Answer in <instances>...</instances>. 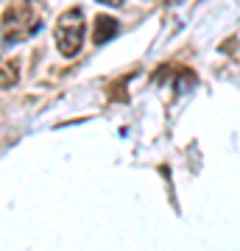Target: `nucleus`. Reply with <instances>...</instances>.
<instances>
[{
	"mask_svg": "<svg viewBox=\"0 0 240 251\" xmlns=\"http://www.w3.org/2000/svg\"><path fill=\"white\" fill-rule=\"evenodd\" d=\"M98 3H104V6H112V9H117V6H123V0H98Z\"/></svg>",
	"mask_w": 240,
	"mask_h": 251,
	"instance_id": "nucleus-5",
	"label": "nucleus"
},
{
	"mask_svg": "<svg viewBox=\"0 0 240 251\" xmlns=\"http://www.w3.org/2000/svg\"><path fill=\"white\" fill-rule=\"evenodd\" d=\"M84 31H87V23H84V11L81 9H67L64 14H59L56 20V48L64 59H73L76 53H81L84 48Z\"/></svg>",
	"mask_w": 240,
	"mask_h": 251,
	"instance_id": "nucleus-2",
	"label": "nucleus"
},
{
	"mask_svg": "<svg viewBox=\"0 0 240 251\" xmlns=\"http://www.w3.org/2000/svg\"><path fill=\"white\" fill-rule=\"evenodd\" d=\"M20 81V62L17 59H9V62L0 64V90H11Z\"/></svg>",
	"mask_w": 240,
	"mask_h": 251,
	"instance_id": "nucleus-4",
	"label": "nucleus"
},
{
	"mask_svg": "<svg viewBox=\"0 0 240 251\" xmlns=\"http://www.w3.org/2000/svg\"><path fill=\"white\" fill-rule=\"evenodd\" d=\"M120 34V23L109 14H98L95 17V25H92V42L95 45H107L109 39H115Z\"/></svg>",
	"mask_w": 240,
	"mask_h": 251,
	"instance_id": "nucleus-3",
	"label": "nucleus"
},
{
	"mask_svg": "<svg viewBox=\"0 0 240 251\" xmlns=\"http://www.w3.org/2000/svg\"><path fill=\"white\" fill-rule=\"evenodd\" d=\"M42 25V14L34 11V0H17L11 9L3 14V39L6 42H20L26 36L36 34Z\"/></svg>",
	"mask_w": 240,
	"mask_h": 251,
	"instance_id": "nucleus-1",
	"label": "nucleus"
}]
</instances>
